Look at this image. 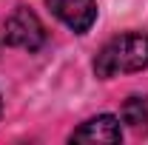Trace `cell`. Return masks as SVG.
Here are the masks:
<instances>
[{
  "label": "cell",
  "mask_w": 148,
  "mask_h": 145,
  "mask_svg": "<svg viewBox=\"0 0 148 145\" xmlns=\"http://www.w3.org/2000/svg\"><path fill=\"white\" fill-rule=\"evenodd\" d=\"M145 66H148V34L143 31H125V34L111 37L94 60V71L103 80L117 77V74L143 71Z\"/></svg>",
  "instance_id": "obj_1"
},
{
  "label": "cell",
  "mask_w": 148,
  "mask_h": 145,
  "mask_svg": "<svg viewBox=\"0 0 148 145\" xmlns=\"http://www.w3.org/2000/svg\"><path fill=\"white\" fill-rule=\"evenodd\" d=\"M3 37H6V43L9 46H14V49H23V51H37V49H43V43H46V26L40 23L32 9H14L9 20H6V29H3Z\"/></svg>",
  "instance_id": "obj_2"
},
{
  "label": "cell",
  "mask_w": 148,
  "mask_h": 145,
  "mask_svg": "<svg viewBox=\"0 0 148 145\" xmlns=\"http://www.w3.org/2000/svg\"><path fill=\"white\" fill-rule=\"evenodd\" d=\"M49 9L77 34L88 31L97 20V0H49Z\"/></svg>",
  "instance_id": "obj_3"
},
{
  "label": "cell",
  "mask_w": 148,
  "mask_h": 145,
  "mask_svg": "<svg viewBox=\"0 0 148 145\" xmlns=\"http://www.w3.org/2000/svg\"><path fill=\"white\" fill-rule=\"evenodd\" d=\"M74 142H120L123 140V128H120V120L111 117V114H100L88 122L77 128L71 134Z\"/></svg>",
  "instance_id": "obj_4"
},
{
  "label": "cell",
  "mask_w": 148,
  "mask_h": 145,
  "mask_svg": "<svg viewBox=\"0 0 148 145\" xmlns=\"http://www.w3.org/2000/svg\"><path fill=\"white\" fill-rule=\"evenodd\" d=\"M123 122H128L131 128L148 125V100L145 97H128L123 105Z\"/></svg>",
  "instance_id": "obj_5"
},
{
  "label": "cell",
  "mask_w": 148,
  "mask_h": 145,
  "mask_svg": "<svg viewBox=\"0 0 148 145\" xmlns=\"http://www.w3.org/2000/svg\"><path fill=\"white\" fill-rule=\"evenodd\" d=\"M0 108H3V103H0Z\"/></svg>",
  "instance_id": "obj_6"
}]
</instances>
